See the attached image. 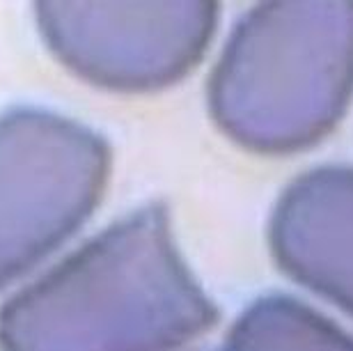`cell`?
Listing matches in <instances>:
<instances>
[{
    "label": "cell",
    "instance_id": "cell-1",
    "mask_svg": "<svg viewBox=\"0 0 353 351\" xmlns=\"http://www.w3.org/2000/svg\"><path fill=\"white\" fill-rule=\"evenodd\" d=\"M218 308L152 202L115 221L0 310V351H174Z\"/></svg>",
    "mask_w": 353,
    "mask_h": 351
},
{
    "label": "cell",
    "instance_id": "cell-2",
    "mask_svg": "<svg viewBox=\"0 0 353 351\" xmlns=\"http://www.w3.org/2000/svg\"><path fill=\"white\" fill-rule=\"evenodd\" d=\"M353 99V3H259L232 30L207 101L255 154H294L340 124Z\"/></svg>",
    "mask_w": 353,
    "mask_h": 351
},
{
    "label": "cell",
    "instance_id": "cell-5",
    "mask_svg": "<svg viewBox=\"0 0 353 351\" xmlns=\"http://www.w3.org/2000/svg\"><path fill=\"white\" fill-rule=\"evenodd\" d=\"M268 243L289 278L353 317V168L299 174L275 202Z\"/></svg>",
    "mask_w": 353,
    "mask_h": 351
},
{
    "label": "cell",
    "instance_id": "cell-4",
    "mask_svg": "<svg viewBox=\"0 0 353 351\" xmlns=\"http://www.w3.org/2000/svg\"><path fill=\"white\" fill-rule=\"evenodd\" d=\"M218 3H39L41 39L69 72L117 92L181 81L204 58Z\"/></svg>",
    "mask_w": 353,
    "mask_h": 351
},
{
    "label": "cell",
    "instance_id": "cell-3",
    "mask_svg": "<svg viewBox=\"0 0 353 351\" xmlns=\"http://www.w3.org/2000/svg\"><path fill=\"white\" fill-rule=\"evenodd\" d=\"M110 147L44 108L0 115V287L74 234L101 200Z\"/></svg>",
    "mask_w": 353,
    "mask_h": 351
},
{
    "label": "cell",
    "instance_id": "cell-6",
    "mask_svg": "<svg viewBox=\"0 0 353 351\" xmlns=\"http://www.w3.org/2000/svg\"><path fill=\"white\" fill-rule=\"evenodd\" d=\"M221 351H353V338L299 299L271 294L239 314Z\"/></svg>",
    "mask_w": 353,
    "mask_h": 351
}]
</instances>
